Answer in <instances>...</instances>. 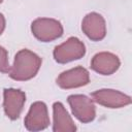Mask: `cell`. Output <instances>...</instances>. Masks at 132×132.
I'll list each match as a JSON object with an SVG mask.
<instances>
[{
  "label": "cell",
  "instance_id": "obj_8",
  "mask_svg": "<svg viewBox=\"0 0 132 132\" xmlns=\"http://www.w3.org/2000/svg\"><path fill=\"white\" fill-rule=\"evenodd\" d=\"M120 66V61L117 56L110 53H100L94 56L91 62V68L103 75H108L114 72Z\"/></svg>",
  "mask_w": 132,
  "mask_h": 132
},
{
  "label": "cell",
  "instance_id": "obj_12",
  "mask_svg": "<svg viewBox=\"0 0 132 132\" xmlns=\"http://www.w3.org/2000/svg\"><path fill=\"white\" fill-rule=\"evenodd\" d=\"M4 27H5V21H4L3 15L0 13V34H1L2 31L4 30Z\"/></svg>",
  "mask_w": 132,
  "mask_h": 132
},
{
  "label": "cell",
  "instance_id": "obj_4",
  "mask_svg": "<svg viewBox=\"0 0 132 132\" xmlns=\"http://www.w3.org/2000/svg\"><path fill=\"white\" fill-rule=\"evenodd\" d=\"M50 125L47 108L43 102H35L31 105L30 110L25 119V127L29 131H40Z\"/></svg>",
  "mask_w": 132,
  "mask_h": 132
},
{
  "label": "cell",
  "instance_id": "obj_2",
  "mask_svg": "<svg viewBox=\"0 0 132 132\" xmlns=\"http://www.w3.org/2000/svg\"><path fill=\"white\" fill-rule=\"evenodd\" d=\"M32 33L34 36L43 41H52L63 34V28L60 22L53 19H37L32 23Z\"/></svg>",
  "mask_w": 132,
  "mask_h": 132
},
{
  "label": "cell",
  "instance_id": "obj_6",
  "mask_svg": "<svg viewBox=\"0 0 132 132\" xmlns=\"http://www.w3.org/2000/svg\"><path fill=\"white\" fill-rule=\"evenodd\" d=\"M26 100L25 93L20 90L14 89H5L4 90V110L6 116L10 120L19 119L21 111L23 109L24 102Z\"/></svg>",
  "mask_w": 132,
  "mask_h": 132
},
{
  "label": "cell",
  "instance_id": "obj_11",
  "mask_svg": "<svg viewBox=\"0 0 132 132\" xmlns=\"http://www.w3.org/2000/svg\"><path fill=\"white\" fill-rule=\"evenodd\" d=\"M6 50L2 46H0V54H2L3 52H5ZM8 60H0V71L4 72V73H8L9 72V67H8Z\"/></svg>",
  "mask_w": 132,
  "mask_h": 132
},
{
  "label": "cell",
  "instance_id": "obj_1",
  "mask_svg": "<svg viewBox=\"0 0 132 132\" xmlns=\"http://www.w3.org/2000/svg\"><path fill=\"white\" fill-rule=\"evenodd\" d=\"M41 65V59L28 50H21L14 58V63L9 69V76L15 80H28L36 75Z\"/></svg>",
  "mask_w": 132,
  "mask_h": 132
},
{
  "label": "cell",
  "instance_id": "obj_3",
  "mask_svg": "<svg viewBox=\"0 0 132 132\" xmlns=\"http://www.w3.org/2000/svg\"><path fill=\"white\" fill-rule=\"evenodd\" d=\"M86 53V48L82 42L76 37H70L63 44L57 45L54 50V57L58 63H68L73 60L80 59Z\"/></svg>",
  "mask_w": 132,
  "mask_h": 132
},
{
  "label": "cell",
  "instance_id": "obj_7",
  "mask_svg": "<svg viewBox=\"0 0 132 132\" xmlns=\"http://www.w3.org/2000/svg\"><path fill=\"white\" fill-rule=\"evenodd\" d=\"M89 80V72L82 67H76L61 73L57 78V85L63 89H70L85 86Z\"/></svg>",
  "mask_w": 132,
  "mask_h": 132
},
{
  "label": "cell",
  "instance_id": "obj_10",
  "mask_svg": "<svg viewBox=\"0 0 132 132\" xmlns=\"http://www.w3.org/2000/svg\"><path fill=\"white\" fill-rule=\"evenodd\" d=\"M54 109V132L59 131H75L76 127L71 121L68 112L65 110L61 102H55L53 105Z\"/></svg>",
  "mask_w": 132,
  "mask_h": 132
},
{
  "label": "cell",
  "instance_id": "obj_9",
  "mask_svg": "<svg viewBox=\"0 0 132 132\" xmlns=\"http://www.w3.org/2000/svg\"><path fill=\"white\" fill-rule=\"evenodd\" d=\"M85 20L93 25L92 27L81 26V29L84 30L86 35L94 41L103 39L105 36V23H104L103 18L98 13L92 12V13H89L85 18Z\"/></svg>",
  "mask_w": 132,
  "mask_h": 132
},
{
  "label": "cell",
  "instance_id": "obj_5",
  "mask_svg": "<svg viewBox=\"0 0 132 132\" xmlns=\"http://www.w3.org/2000/svg\"><path fill=\"white\" fill-rule=\"evenodd\" d=\"M68 103L73 114L82 123H89L95 119V106L92 101L84 95H70Z\"/></svg>",
  "mask_w": 132,
  "mask_h": 132
},
{
  "label": "cell",
  "instance_id": "obj_13",
  "mask_svg": "<svg viewBox=\"0 0 132 132\" xmlns=\"http://www.w3.org/2000/svg\"><path fill=\"white\" fill-rule=\"evenodd\" d=\"M1 2H2V1H1V0H0V3H1Z\"/></svg>",
  "mask_w": 132,
  "mask_h": 132
}]
</instances>
